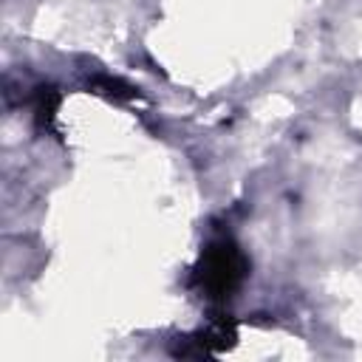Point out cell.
<instances>
[{
	"label": "cell",
	"mask_w": 362,
	"mask_h": 362,
	"mask_svg": "<svg viewBox=\"0 0 362 362\" xmlns=\"http://www.w3.org/2000/svg\"><path fill=\"white\" fill-rule=\"evenodd\" d=\"M246 269L249 263L232 240H215L201 252L192 280H195V288L206 300H226L243 283Z\"/></svg>",
	"instance_id": "obj_1"
}]
</instances>
